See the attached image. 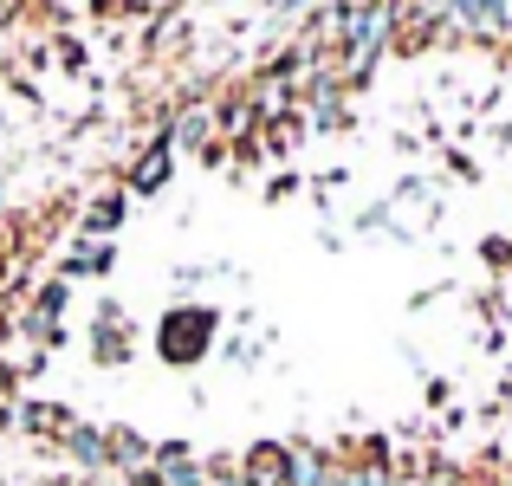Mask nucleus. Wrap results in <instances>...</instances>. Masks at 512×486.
I'll return each mask as SVG.
<instances>
[{
  "label": "nucleus",
  "mask_w": 512,
  "mask_h": 486,
  "mask_svg": "<svg viewBox=\"0 0 512 486\" xmlns=\"http://www.w3.org/2000/svg\"><path fill=\"white\" fill-rule=\"evenodd\" d=\"M214 337H221V312L182 299V305H169V312L156 318V357H163L169 370H195V363L214 350Z\"/></svg>",
  "instance_id": "1"
},
{
  "label": "nucleus",
  "mask_w": 512,
  "mask_h": 486,
  "mask_svg": "<svg viewBox=\"0 0 512 486\" xmlns=\"http://www.w3.org/2000/svg\"><path fill=\"white\" fill-rule=\"evenodd\" d=\"M169 137V150L182 156V150H195V156H208L214 143H221V124H214V104L208 98H188L182 111H175V124L163 130Z\"/></svg>",
  "instance_id": "2"
},
{
  "label": "nucleus",
  "mask_w": 512,
  "mask_h": 486,
  "mask_svg": "<svg viewBox=\"0 0 512 486\" xmlns=\"http://www.w3.org/2000/svg\"><path fill=\"white\" fill-rule=\"evenodd\" d=\"M130 357H137L130 318L117 305H98V318H91V363H130Z\"/></svg>",
  "instance_id": "3"
},
{
  "label": "nucleus",
  "mask_w": 512,
  "mask_h": 486,
  "mask_svg": "<svg viewBox=\"0 0 512 486\" xmlns=\"http://www.w3.org/2000/svg\"><path fill=\"white\" fill-rule=\"evenodd\" d=\"M169 175H175V150H169V137H150V143H143V156L130 162L124 188H130V195H163Z\"/></svg>",
  "instance_id": "4"
},
{
  "label": "nucleus",
  "mask_w": 512,
  "mask_h": 486,
  "mask_svg": "<svg viewBox=\"0 0 512 486\" xmlns=\"http://www.w3.org/2000/svg\"><path fill=\"white\" fill-rule=\"evenodd\" d=\"M0 422L26 428V435H39V441H65V428H72L78 415L59 409V402H13V409H0Z\"/></svg>",
  "instance_id": "5"
},
{
  "label": "nucleus",
  "mask_w": 512,
  "mask_h": 486,
  "mask_svg": "<svg viewBox=\"0 0 512 486\" xmlns=\"http://www.w3.org/2000/svg\"><path fill=\"white\" fill-rule=\"evenodd\" d=\"M117 266V240H91V234H78L72 247H65V260H59V279H104Z\"/></svg>",
  "instance_id": "6"
},
{
  "label": "nucleus",
  "mask_w": 512,
  "mask_h": 486,
  "mask_svg": "<svg viewBox=\"0 0 512 486\" xmlns=\"http://www.w3.org/2000/svg\"><path fill=\"white\" fill-rule=\"evenodd\" d=\"M240 486H292L286 441H253V448L240 454Z\"/></svg>",
  "instance_id": "7"
},
{
  "label": "nucleus",
  "mask_w": 512,
  "mask_h": 486,
  "mask_svg": "<svg viewBox=\"0 0 512 486\" xmlns=\"http://www.w3.org/2000/svg\"><path fill=\"white\" fill-rule=\"evenodd\" d=\"M104 435H111V474L143 480L156 467V441H143L137 428H104Z\"/></svg>",
  "instance_id": "8"
},
{
  "label": "nucleus",
  "mask_w": 512,
  "mask_h": 486,
  "mask_svg": "<svg viewBox=\"0 0 512 486\" xmlns=\"http://www.w3.org/2000/svg\"><path fill=\"white\" fill-rule=\"evenodd\" d=\"M65 461H78V467H91V474H111V435L104 428H91V422H72L65 428Z\"/></svg>",
  "instance_id": "9"
},
{
  "label": "nucleus",
  "mask_w": 512,
  "mask_h": 486,
  "mask_svg": "<svg viewBox=\"0 0 512 486\" xmlns=\"http://www.w3.org/2000/svg\"><path fill=\"white\" fill-rule=\"evenodd\" d=\"M124 214H130V188H104V195H91V201H85V221H78V234L111 240L117 227H124Z\"/></svg>",
  "instance_id": "10"
},
{
  "label": "nucleus",
  "mask_w": 512,
  "mask_h": 486,
  "mask_svg": "<svg viewBox=\"0 0 512 486\" xmlns=\"http://www.w3.org/2000/svg\"><path fill=\"white\" fill-rule=\"evenodd\" d=\"M286 467H292V486H325L331 448H318V441H286Z\"/></svg>",
  "instance_id": "11"
},
{
  "label": "nucleus",
  "mask_w": 512,
  "mask_h": 486,
  "mask_svg": "<svg viewBox=\"0 0 512 486\" xmlns=\"http://www.w3.org/2000/svg\"><path fill=\"white\" fill-rule=\"evenodd\" d=\"M422 486H474V474H467L461 461H441V454H428V461H422Z\"/></svg>",
  "instance_id": "12"
},
{
  "label": "nucleus",
  "mask_w": 512,
  "mask_h": 486,
  "mask_svg": "<svg viewBox=\"0 0 512 486\" xmlns=\"http://www.w3.org/2000/svg\"><path fill=\"white\" fill-rule=\"evenodd\" d=\"M480 260H487V266H500V273H512V240H500V234H493V240H480Z\"/></svg>",
  "instance_id": "13"
},
{
  "label": "nucleus",
  "mask_w": 512,
  "mask_h": 486,
  "mask_svg": "<svg viewBox=\"0 0 512 486\" xmlns=\"http://www.w3.org/2000/svg\"><path fill=\"white\" fill-rule=\"evenodd\" d=\"M487 480H493V486H512V461H493V467H487Z\"/></svg>",
  "instance_id": "14"
},
{
  "label": "nucleus",
  "mask_w": 512,
  "mask_h": 486,
  "mask_svg": "<svg viewBox=\"0 0 512 486\" xmlns=\"http://www.w3.org/2000/svg\"><path fill=\"white\" fill-rule=\"evenodd\" d=\"M0 208H7V195H0Z\"/></svg>",
  "instance_id": "15"
}]
</instances>
